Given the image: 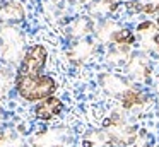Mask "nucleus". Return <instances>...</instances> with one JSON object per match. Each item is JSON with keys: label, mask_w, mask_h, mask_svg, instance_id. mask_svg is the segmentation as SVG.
Instances as JSON below:
<instances>
[{"label": "nucleus", "mask_w": 159, "mask_h": 147, "mask_svg": "<svg viewBox=\"0 0 159 147\" xmlns=\"http://www.w3.org/2000/svg\"><path fill=\"white\" fill-rule=\"evenodd\" d=\"M101 85H103V89L108 92V94L118 96V98H121V94L127 92L128 89L132 87V85L128 84L127 79H123L121 75H116V74L101 75Z\"/></svg>", "instance_id": "6"}, {"label": "nucleus", "mask_w": 159, "mask_h": 147, "mask_svg": "<svg viewBox=\"0 0 159 147\" xmlns=\"http://www.w3.org/2000/svg\"><path fill=\"white\" fill-rule=\"evenodd\" d=\"M0 147H26V142L14 132H4L0 137Z\"/></svg>", "instance_id": "17"}, {"label": "nucleus", "mask_w": 159, "mask_h": 147, "mask_svg": "<svg viewBox=\"0 0 159 147\" xmlns=\"http://www.w3.org/2000/svg\"><path fill=\"white\" fill-rule=\"evenodd\" d=\"M116 29H118V24H115L113 21H104V22L101 24V27L96 31V34H98V38H99V41L108 43L110 38H111V34H113Z\"/></svg>", "instance_id": "18"}, {"label": "nucleus", "mask_w": 159, "mask_h": 147, "mask_svg": "<svg viewBox=\"0 0 159 147\" xmlns=\"http://www.w3.org/2000/svg\"><path fill=\"white\" fill-rule=\"evenodd\" d=\"M137 38L142 48L149 51L159 50V26L152 21H144L137 26Z\"/></svg>", "instance_id": "4"}, {"label": "nucleus", "mask_w": 159, "mask_h": 147, "mask_svg": "<svg viewBox=\"0 0 159 147\" xmlns=\"http://www.w3.org/2000/svg\"><path fill=\"white\" fill-rule=\"evenodd\" d=\"M128 10L140 14H159V0H130L125 3Z\"/></svg>", "instance_id": "12"}, {"label": "nucleus", "mask_w": 159, "mask_h": 147, "mask_svg": "<svg viewBox=\"0 0 159 147\" xmlns=\"http://www.w3.org/2000/svg\"><path fill=\"white\" fill-rule=\"evenodd\" d=\"M94 29V24L89 17H77L70 26V36L74 38H84Z\"/></svg>", "instance_id": "15"}, {"label": "nucleus", "mask_w": 159, "mask_h": 147, "mask_svg": "<svg viewBox=\"0 0 159 147\" xmlns=\"http://www.w3.org/2000/svg\"><path fill=\"white\" fill-rule=\"evenodd\" d=\"M22 48H24V38L21 31L12 26H4L0 29V55L7 62L22 60Z\"/></svg>", "instance_id": "2"}, {"label": "nucleus", "mask_w": 159, "mask_h": 147, "mask_svg": "<svg viewBox=\"0 0 159 147\" xmlns=\"http://www.w3.org/2000/svg\"><path fill=\"white\" fill-rule=\"evenodd\" d=\"M82 147H115L111 142V137L106 130H96L89 132L82 139Z\"/></svg>", "instance_id": "10"}, {"label": "nucleus", "mask_w": 159, "mask_h": 147, "mask_svg": "<svg viewBox=\"0 0 159 147\" xmlns=\"http://www.w3.org/2000/svg\"><path fill=\"white\" fill-rule=\"evenodd\" d=\"M120 103H121V106H123V109H132V108H135V106L145 104V103H147V96H145L144 92H140L139 89L130 87L127 92L121 94Z\"/></svg>", "instance_id": "11"}, {"label": "nucleus", "mask_w": 159, "mask_h": 147, "mask_svg": "<svg viewBox=\"0 0 159 147\" xmlns=\"http://www.w3.org/2000/svg\"><path fill=\"white\" fill-rule=\"evenodd\" d=\"M63 130H46L34 137V147H63Z\"/></svg>", "instance_id": "8"}, {"label": "nucleus", "mask_w": 159, "mask_h": 147, "mask_svg": "<svg viewBox=\"0 0 159 147\" xmlns=\"http://www.w3.org/2000/svg\"><path fill=\"white\" fill-rule=\"evenodd\" d=\"M156 24H157V26H159V14H157V21H156Z\"/></svg>", "instance_id": "21"}, {"label": "nucleus", "mask_w": 159, "mask_h": 147, "mask_svg": "<svg viewBox=\"0 0 159 147\" xmlns=\"http://www.w3.org/2000/svg\"><path fill=\"white\" fill-rule=\"evenodd\" d=\"M127 65H128V70H130V74H132L134 79L149 82V77H151V67H149L147 62H145L142 57L134 55V57L128 60Z\"/></svg>", "instance_id": "9"}, {"label": "nucleus", "mask_w": 159, "mask_h": 147, "mask_svg": "<svg viewBox=\"0 0 159 147\" xmlns=\"http://www.w3.org/2000/svg\"><path fill=\"white\" fill-rule=\"evenodd\" d=\"M46 58H48V51L43 44L31 46L22 57L17 75H41L46 65Z\"/></svg>", "instance_id": "3"}, {"label": "nucleus", "mask_w": 159, "mask_h": 147, "mask_svg": "<svg viewBox=\"0 0 159 147\" xmlns=\"http://www.w3.org/2000/svg\"><path fill=\"white\" fill-rule=\"evenodd\" d=\"M12 82H14V77H12L11 72L5 70V68H0V98L11 91Z\"/></svg>", "instance_id": "19"}, {"label": "nucleus", "mask_w": 159, "mask_h": 147, "mask_svg": "<svg viewBox=\"0 0 159 147\" xmlns=\"http://www.w3.org/2000/svg\"><path fill=\"white\" fill-rule=\"evenodd\" d=\"M91 51H93V44L91 43H79L69 51V57L74 62H82L91 55Z\"/></svg>", "instance_id": "16"}, {"label": "nucleus", "mask_w": 159, "mask_h": 147, "mask_svg": "<svg viewBox=\"0 0 159 147\" xmlns=\"http://www.w3.org/2000/svg\"><path fill=\"white\" fill-rule=\"evenodd\" d=\"M118 5H120V2H116V0H93L89 10L93 16H108V14L115 12Z\"/></svg>", "instance_id": "14"}, {"label": "nucleus", "mask_w": 159, "mask_h": 147, "mask_svg": "<svg viewBox=\"0 0 159 147\" xmlns=\"http://www.w3.org/2000/svg\"><path fill=\"white\" fill-rule=\"evenodd\" d=\"M69 2H74V3H87V2H93V0H69Z\"/></svg>", "instance_id": "20"}, {"label": "nucleus", "mask_w": 159, "mask_h": 147, "mask_svg": "<svg viewBox=\"0 0 159 147\" xmlns=\"http://www.w3.org/2000/svg\"><path fill=\"white\" fill-rule=\"evenodd\" d=\"M135 39H137V36H135L130 29H127V27H118V29L111 34L108 43L115 44V46H130L132 48V44L135 43Z\"/></svg>", "instance_id": "13"}, {"label": "nucleus", "mask_w": 159, "mask_h": 147, "mask_svg": "<svg viewBox=\"0 0 159 147\" xmlns=\"http://www.w3.org/2000/svg\"><path fill=\"white\" fill-rule=\"evenodd\" d=\"M62 109H63V103L58 98H55V96H50V98L43 99V101H39L36 104L34 115L39 120H52L55 116H58L62 113Z\"/></svg>", "instance_id": "5"}, {"label": "nucleus", "mask_w": 159, "mask_h": 147, "mask_svg": "<svg viewBox=\"0 0 159 147\" xmlns=\"http://www.w3.org/2000/svg\"><path fill=\"white\" fill-rule=\"evenodd\" d=\"M2 133H4V132H2V128H0V137H2Z\"/></svg>", "instance_id": "22"}, {"label": "nucleus", "mask_w": 159, "mask_h": 147, "mask_svg": "<svg viewBox=\"0 0 159 147\" xmlns=\"http://www.w3.org/2000/svg\"><path fill=\"white\" fill-rule=\"evenodd\" d=\"M24 16H26L24 7L16 0L0 3V21L2 22H7V24L21 22V21H24Z\"/></svg>", "instance_id": "7"}, {"label": "nucleus", "mask_w": 159, "mask_h": 147, "mask_svg": "<svg viewBox=\"0 0 159 147\" xmlns=\"http://www.w3.org/2000/svg\"><path fill=\"white\" fill-rule=\"evenodd\" d=\"M16 89L26 101H43L53 96L57 91V82L50 75H17Z\"/></svg>", "instance_id": "1"}]
</instances>
